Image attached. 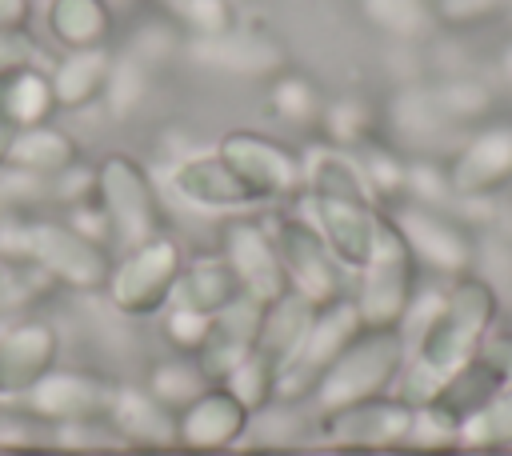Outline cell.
<instances>
[{"label":"cell","instance_id":"29","mask_svg":"<svg viewBox=\"0 0 512 456\" xmlns=\"http://www.w3.org/2000/svg\"><path fill=\"white\" fill-rule=\"evenodd\" d=\"M264 104H268V112H272L276 120L308 128V124H320L324 92H320V84H316L308 72H292V68H284V72H276V76L268 80Z\"/></svg>","mask_w":512,"mask_h":456},{"label":"cell","instance_id":"23","mask_svg":"<svg viewBox=\"0 0 512 456\" xmlns=\"http://www.w3.org/2000/svg\"><path fill=\"white\" fill-rule=\"evenodd\" d=\"M112 72V52L108 48H80V52H60V60L48 68L56 108L60 112H84L104 100V84Z\"/></svg>","mask_w":512,"mask_h":456},{"label":"cell","instance_id":"26","mask_svg":"<svg viewBox=\"0 0 512 456\" xmlns=\"http://www.w3.org/2000/svg\"><path fill=\"white\" fill-rule=\"evenodd\" d=\"M80 156V144L60 128V124H36V128H24L12 144V160H8V172H20V176H32V180H52L60 176L64 168H72Z\"/></svg>","mask_w":512,"mask_h":456},{"label":"cell","instance_id":"40","mask_svg":"<svg viewBox=\"0 0 512 456\" xmlns=\"http://www.w3.org/2000/svg\"><path fill=\"white\" fill-rule=\"evenodd\" d=\"M44 188H48V196H52L56 204H64V212L76 208V204H88V200H96V164L76 160V164L64 168L60 176L44 180Z\"/></svg>","mask_w":512,"mask_h":456},{"label":"cell","instance_id":"43","mask_svg":"<svg viewBox=\"0 0 512 456\" xmlns=\"http://www.w3.org/2000/svg\"><path fill=\"white\" fill-rule=\"evenodd\" d=\"M496 0H440V16L448 20H468V16H480L488 12Z\"/></svg>","mask_w":512,"mask_h":456},{"label":"cell","instance_id":"19","mask_svg":"<svg viewBox=\"0 0 512 456\" xmlns=\"http://www.w3.org/2000/svg\"><path fill=\"white\" fill-rule=\"evenodd\" d=\"M512 176V124H492L460 144L456 160L448 164V184L456 200H476L500 188Z\"/></svg>","mask_w":512,"mask_h":456},{"label":"cell","instance_id":"30","mask_svg":"<svg viewBox=\"0 0 512 456\" xmlns=\"http://www.w3.org/2000/svg\"><path fill=\"white\" fill-rule=\"evenodd\" d=\"M144 388H148V392H152L168 412H180L184 404H192V400L208 388V376L200 372L196 356L172 352V356H164V360H156V364L148 368Z\"/></svg>","mask_w":512,"mask_h":456},{"label":"cell","instance_id":"46","mask_svg":"<svg viewBox=\"0 0 512 456\" xmlns=\"http://www.w3.org/2000/svg\"><path fill=\"white\" fill-rule=\"evenodd\" d=\"M4 284H8V260L0 256V308H4Z\"/></svg>","mask_w":512,"mask_h":456},{"label":"cell","instance_id":"31","mask_svg":"<svg viewBox=\"0 0 512 456\" xmlns=\"http://www.w3.org/2000/svg\"><path fill=\"white\" fill-rule=\"evenodd\" d=\"M372 124H376V112L364 96H336V100H324V112H320V132H324V144L332 148H344V152H356L360 144L372 140Z\"/></svg>","mask_w":512,"mask_h":456},{"label":"cell","instance_id":"41","mask_svg":"<svg viewBox=\"0 0 512 456\" xmlns=\"http://www.w3.org/2000/svg\"><path fill=\"white\" fill-rule=\"evenodd\" d=\"M64 220H68L80 236H88V240H96V244H104V248H112V244H116V240H112V224H108V216H104V208H100L96 200L68 208V212H64Z\"/></svg>","mask_w":512,"mask_h":456},{"label":"cell","instance_id":"2","mask_svg":"<svg viewBox=\"0 0 512 456\" xmlns=\"http://www.w3.org/2000/svg\"><path fill=\"white\" fill-rule=\"evenodd\" d=\"M0 256L40 268L56 288H68V292H104L112 272V248L80 236L68 220H56V216L8 220L0 236Z\"/></svg>","mask_w":512,"mask_h":456},{"label":"cell","instance_id":"36","mask_svg":"<svg viewBox=\"0 0 512 456\" xmlns=\"http://www.w3.org/2000/svg\"><path fill=\"white\" fill-rule=\"evenodd\" d=\"M352 160H356L360 180H364V188H368V196H372V200H396V196L404 192L408 160H404V156H396L392 148H384V144L368 140V144H360V148L352 152Z\"/></svg>","mask_w":512,"mask_h":456},{"label":"cell","instance_id":"37","mask_svg":"<svg viewBox=\"0 0 512 456\" xmlns=\"http://www.w3.org/2000/svg\"><path fill=\"white\" fill-rule=\"evenodd\" d=\"M456 440L468 444V448H504V444H512V384H504L480 412H472L460 424Z\"/></svg>","mask_w":512,"mask_h":456},{"label":"cell","instance_id":"28","mask_svg":"<svg viewBox=\"0 0 512 456\" xmlns=\"http://www.w3.org/2000/svg\"><path fill=\"white\" fill-rule=\"evenodd\" d=\"M388 120H392L396 136H404L412 144H432L436 136H444L448 128H456L444 116L432 84L428 88L424 84H400V92L388 100Z\"/></svg>","mask_w":512,"mask_h":456},{"label":"cell","instance_id":"5","mask_svg":"<svg viewBox=\"0 0 512 456\" xmlns=\"http://www.w3.org/2000/svg\"><path fill=\"white\" fill-rule=\"evenodd\" d=\"M96 204L112 224V240L120 248H136L164 232V208L156 180L128 152H104L96 160Z\"/></svg>","mask_w":512,"mask_h":456},{"label":"cell","instance_id":"45","mask_svg":"<svg viewBox=\"0 0 512 456\" xmlns=\"http://www.w3.org/2000/svg\"><path fill=\"white\" fill-rule=\"evenodd\" d=\"M16 136H20V128L0 112V176L8 172V160H12V144H16Z\"/></svg>","mask_w":512,"mask_h":456},{"label":"cell","instance_id":"16","mask_svg":"<svg viewBox=\"0 0 512 456\" xmlns=\"http://www.w3.org/2000/svg\"><path fill=\"white\" fill-rule=\"evenodd\" d=\"M60 364V332L44 316H20L0 332V404H16Z\"/></svg>","mask_w":512,"mask_h":456},{"label":"cell","instance_id":"12","mask_svg":"<svg viewBox=\"0 0 512 456\" xmlns=\"http://www.w3.org/2000/svg\"><path fill=\"white\" fill-rule=\"evenodd\" d=\"M296 200H300V216L324 236L336 264L360 272L376 248V228H380L376 204L364 196H296Z\"/></svg>","mask_w":512,"mask_h":456},{"label":"cell","instance_id":"32","mask_svg":"<svg viewBox=\"0 0 512 456\" xmlns=\"http://www.w3.org/2000/svg\"><path fill=\"white\" fill-rule=\"evenodd\" d=\"M152 68L144 60H136L132 52H120L112 56V72H108V84H104V112L112 120H128L152 92Z\"/></svg>","mask_w":512,"mask_h":456},{"label":"cell","instance_id":"4","mask_svg":"<svg viewBox=\"0 0 512 456\" xmlns=\"http://www.w3.org/2000/svg\"><path fill=\"white\" fill-rule=\"evenodd\" d=\"M184 260H188L184 248L168 232H160V236H152L136 248H124V256L112 260V272H108V284H104L108 304L120 316H132V320L160 316L172 304Z\"/></svg>","mask_w":512,"mask_h":456},{"label":"cell","instance_id":"25","mask_svg":"<svg viewBox=\"0 0 512 456\" xmlns=\"http://www.w3.org/2000/svg\"><path fill=\"white\" fill-rule=\"evenodd\" d=\"M44 24L64 52H80V48H108L116 20L108 0H48Z\"/></svg>","mask_w":512,"mask_h":456},{"label":"cell","instance_id":"22","mask_svg":"<svg viewBox=\"0 0 512 456\" xmlns=\"http://www.w3.org/2000/svg\"><path fill=\"white\" fill-rule=\"evenodd\" d=\"M0 112L24 132L36 124H52L60 116L52 76L36 60H16L0 68Z\"/></svg>","mask_w":512,"mask_h":456},{"label":"cell","instance_id":"8","mask_svg":"<svg viewBox=\"0 0 512 456\" xmlns=\"http://www.w3.org/2000/svg\"><path fill=\"white\" fill-rule=\"evenodd\" d=\"M216 156L248 184L256 204L296 200L304 192V156L284 140L252 128H232L220 136Z\"/></svg>","mask_w":512,"mask_h":456},{"label":"cell","instance_id":"34","mask_svg":"<svg viewBox=\"0 0 512 456\" xmlns=\"http://www.w3.org/2000/svg\"><path fill=\"white\" fill-rule=\"evenodd\" d=\"M164 8V20L180 28L184 40H204L220 36L236 24V4L232 0H156Z\"/></svg>","mask_w":512,"mask_h":456},{"label":"cell","instance_id":"35","mask_svg":"<svg viewBox=\"0 0 512 456\" xmlns=\"http://www.w3.org/2000/svg\"><path fill=\"white\" fill-rule=\"evenodd\" d=\"M276 364L264 356V352H248L228 376H224V388L252 412V416H260V412H268L272 404H276Z\"/></svg>","mask_w":512,"mask_h":456},{"label":"cell","instance_id":"17","mask_svg":"<svg viewBox=\"0 0 512 456\" xmlns=\"http://www.w3.org/2000/svg\"><path fill=\"white\" fill-rule=\"evenodd\" d=\"M168 188L196 212L208 216H244L256 208V196L248 192V184L212 152H184L172 172H168Z\"/></svg>","mask_w":512,"mask_h":456},{"label":"cell","instance_id":"18","mask_svg":"<svg viewBox=\"0 0 512 456\" xmlns=\"http://www.w3.org/2000/svg\"><path fill=\"white\" fill-rule=\"evenodd\" d=\"M392 224L404 236L412 260H420V264H428L444 276H456V272L468 268L472 240H468V232L460 228V220L452 212L424 208V204H404V208H396Z\"/></svg>","mask_w":512,"mask_h":456},{"label":"cell","instance_id":"7","mask_svg":"<svg viewBox=\"0 0 512 456\" xmlns=\"http://www.w3.org/2000/svg\"><path fill=\"white\" fill-rule=\"evenodd\" d=\"M412 296H416V260H412L404 236L396 232L392 216L380 212L376 248L368 256V264L360 268L352 304H356L364 328H400Z\"/></svg>","mask_w":512,"mask_h":456},{"label":"cell","instance_id":"39","mask_svg":"<svg viewBox=\"0 0 512 456\" xmlns=\"http://www.w3.org/2000/svg\"><path fill=\"white\" fill-rule=\"evenodd\" d=\"M208 328H212L208 312H196V308H184V304H168L160 312V332H164L172 352L196 356L204 348V340H208Z\"/></svg>","mask_w":512,"mask_h":456},{"label":"cell","instance_id":"9","mask_svg":"<svg viewBox=\"0 0 512 456\" xmlns=\"http://www.w3.org/2000/svg\"><path fill=\"white\" fill-rule=\"evenodd\" d=\"M268 236L276 244V256H280V268L288 276V288L296 296H304L308 304H332L340 300V280H344V268L336 264V256L328 252L324 236L300 216V212H280V216H268Z\"/></svg>","mask_w":512,"mask_h":456},{"label":"cell","instance_id":"47","mask_svg":"<svg viewBox=\"0 0 512 456\" xmlns=\"http://www.w3.org/2000/svg\"><path fill=\"white\" fill-rule=\"evenodd\" d=\"M8 220H12V216H8V204L0 200V236H4V228H8Z\"/></svg>","mask_w":512,"mask_h":456},{"label":"cell","instance_id":"24","mask_svg":"<svg viewBox=\"0 0 512 456\" xmlns=\"http://www.w3.org/2000/svg\"><path fill=\"white\" fill-rule=\"evenodd\" d=\"M240 296L244 292H240V280L228 268V260L220 252H204V256L184 260V272L176 280L172 304H184V308H196V312L216 316V312H224Z\"/></svg>","mask_w":512,"mask_h":456},{"label":"cell","instance_id":"48","mask_svg":"<svg viewBox=\"0 0 512 456\" xmlns=\"http://www.w3.org/2000/svg\"><path fill=\"white\" fill-rule=\"evenodd\" d=\"M504 72H508V80H512V48L504 52Z\"/></svg>","mask_w":512,"mask_h":456},{"label":"cell","instance_id":"1","mask_svg":"<svg viewBox=\"0 0 512 456\" xmlns=\"http://www.w3.org/2000/svg\"><path fill=\"white\" fill-rule=\"evenodd\" d=\"M496 312V292L484 280H460L444 292L440 312L408 340L412 360L396 376V396L412 408L428 404L440 384L460 372L484 344Z\"/></svg>","mask_w":512,"mask_h":456},{"label":"cell","instance_id":"10","mask_svg":"<svg viewBox=\"0 0 512 456\" xmlns=\"http://www.w3.org/2000/svg\"><path fill=\"white\" fill-rule=\"evenodd\" d=\"M112 392H116V380H108L104 372L56 364L40 384H32V392L16 400V408L44 428H64V424L104 420Z\"/></svg>","mask_w":512,"mask_h":456},{"label":"cell","instance_id":"20","mask_svg":"<svg viewBox=\"0 0 512 456\" xmlns=\"http://www.w3.org/2000/svg\"><path fill=\"white\" fill-rule=\"evenodd\" d=\"M260 316H264V304H256L252 296H240V300H232L224 312L212 316L208 340H204V348L196 352V364H200V372L208 376V384H224V376L256 348Z\"/></svg>","mask_w":512,"mask_h":456},{"label":"cell","instance_id":"14","mask_svg":"<svg viewBox=\"0 0 512 456\" xmlns=\"http://www.w3.org/2000/svg\"><path fill=\"white\" fill-rule=\"evenodd\" d=\"M320 440L332 448H352V452H392L396 444L408 440L412 428V404L400 396H376L360 400L336 412H320Z\"/></svg>","mask_w":512,"mask_h":456},{"label":"cell","instance_id":"3","mask_svg":"<svg viewBox=\"0 0 512 456\" xmlns=\"http://www.w3.org/2000/svg\"><path fill=\"white\" fill-rule=\"evenodd\" d=\"M404 360H408V344L400 328H360V336L340 352V360L320 380L312 404L320 412H336L360 400L388 396Z\"/></svg>","mask_w":512,"mask_h":456},{"label":"cell","instance_id":"42","mask_svg":"<svg viewBox=\"0 0 512 456\" xmlns=\"http://www.w3.org/2000/svg\"><path fill=\"white\" fill-rule=\"evenodd\" d=\"M32 24V0H0V32L24 36Z\"/></svg>","mask_w":512,"mask_h":456},{"label":"cell","instance_id":"13","mask_svg":"<svg viewBox=\"0 0 512 456\" xmlns=\"http://www.w3.org/2000/svg\"><path fill=\"white\" fill-rule=\"evenodd\" d=\"M228 268L236 272L240 280V292L252 296L256 304H272L288 292V276L280 268V256H276V244L268 236V224L256 220L252 212L244 216H228L224 228H220V248H216Z\"/></svg>","mask_w":512,"mask_h":456},{"label":"cell","instance_id":"44","mask_svg":"<svg viewBox=\"0 0 512 456\" xmlns=\"http://www.w3.org/2000/svg\"><path fill=\"white\" fill-rule=\"evenodd\" d=\"M16 60H32L24 36H4V32H0V68H4V64H16Z\"/></svg>","mask_w":512,"mask_h":456},{"label":"cell","instance_id":"33","mask_svg":"<svg viewBox=\"0 0 512 456\" xmlns=\"http://www.w3.org/2000/svg\"><path fill=\"white\" fill-rule=\"evenodd\" d=\"M364 16L400 44H416L432 32L436 12L428 0H360Z\"/></svg>","mask_w":512,"mask_h":456},{"label":"cell","instance_id":"38","mask_svg":"<svg viewBox=\"0 0 512 456\" xmlns=\"http://www.w3.org/2000/svg\"><path fill=\"white\" fill-rule=\"evenodd\" d=\"M128 52H132L136 60H144V64L156 72L164 60L184 56V36H180V28H176L172 20L156 16V20H144V24L136 28V36L128 40Z\"/></svg>","mask_w":512,"mask_h":456},{"label":"cell","instance_id":"15","mask_svg":"<svg viewBox=\"0 0 512 456\" xmlns=\"http://www.w3.org/2000/svg\"><path fill=\"white\" fill-rule=\"evenodd\" d=\"M248 428L252 412L224 384H208L192 404L176 412V448L184 456H220L236 448Z\"/></svg>","mask_w":512,"mask_h":456},{"label":"cell","instance_id":"27","mask_svg":"<svg viewBox=\"0 0 512 456\" xmlns=\"http://www.w3.org/2000/svg\"><path fill=\"white\" fill-rule=\"evenodd\" d=\"M312 316H316V304H308L304 296H296V292L288 288L280 300L264 304L260 336H256V352H264V356L280 368V364L296 352V344H300V336L308 332Z\"/></svg>","mask_w":512,"mask_h":456},{"label":"cell","instance_id":"21","mask_svg":"<svg viewBox=\"0 0 512 456\" xmlns=\"http://www.w3.org/2000/svg\"><path fill=\"white\" fill-rule=\"evenodd\" d=\"M104 420L128 448H176V412H168L144 384H116Z\"/></svg>","mask_w":512,"mask_h":456},{"label":"cell","instance_id":"49","mask_svg":"<svg viewBox=\"0 0 512 456\" xmlns=\"http://www.w3.org/2000/svg\"><path fill=\"white\" fill-rule=\"evenodd\" d=\"M0 412H4V404H0Z\"/></svg>","mask_w":512,"mask_h":456},{"label":"cell","instance_id":"11","mask_svg":"<svg viewBox=\"0 0 512 456\" xmlns=\"http://www.w3.org/2000/svg\"><path fill=\"white\" fill-rule=\"evenodd\" d=\"M184 56L208 72L240 76V80H272L288 68L284 40L264 24H232L220 36L184 40Z\"/></svg>","mask_w":512,"mask_h":456},{"label":"cell","instance_id":"6","mask_svg":"<svg viewBox=\"0 0 512 456\" xmlns=\"http://www.w3.org/2000/svg\"><path fill=\"white\" fill-rule=\"evenodd\" d=\"M364 320L352 304V296H340L332 304H320L308 332L300 336L296 352L280 364L276 372V404H304L316 396L320 380L328 376V368L340 360V352L360 336Z\"/></svg>","mask_w":512,"mask_h":456},{"label":"cell","instance_id":"50","mask_svg":"<svg viewBox=\"0 0 512 456\" xmlns=\"http://www.w3.org/2000/svg\"><path fill=\"white\" fill-rule=\"evenodd\" d=\"M232 4H236V0H232Z\"/></svg>","mask_w":512,"mask_h":456}]
</instances>
